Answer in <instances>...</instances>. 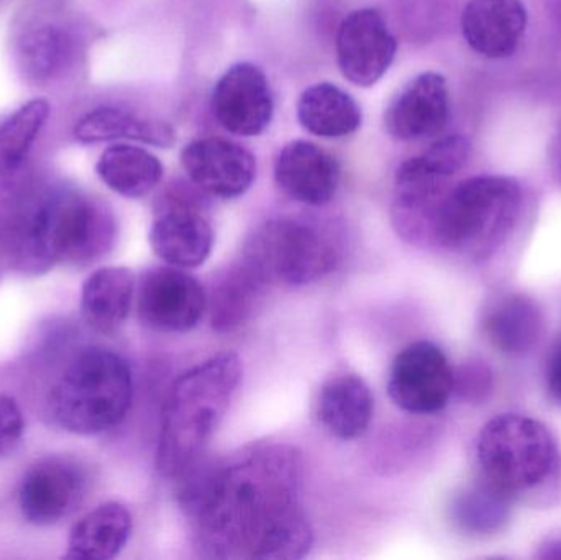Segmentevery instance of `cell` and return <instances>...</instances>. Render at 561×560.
<instances>
[{"label":"cell","mask_w":561,"mask_h":560,"mask_svg":"<svg viewBox=\"0 0 561 560\" xmlns=\"http://www.w3.org/2000/svg\"><path fill=\"white\" fill-rule=\"evenodd\" d=\"M176 480L181 506L207 558L289 560L312 548L296 447L260 446L226 462L201 457Z\"/></svg>","instance_id":"6da1fadb"},{"label":"cell","mask_w":561,"mask_h":560,"mask_svg":"<svg viewBox=\"0 0 561 560\" xmlns=\"http://www.w3.org/2000/svg\"><path fill=\"white\" fill-rule=\"evenodd\" d=\"M242 381V362L222 352L181 375L168 395L158 444V470L176 479L201 459Z\"/></svg>","instance_id":"7a4b0ae2"},{"label":"cell","mask_w":561,"mask_h":560,"mask_svg":"<svg viewBox=\"0 0 561 560\" xmlns=\"http://www.w3.org/2000/svg\"><path fill=\"white\" fill-rule=\"evenodd\" d=\"M115 239L111 210L75 187L46 194L26 216L19 236V260L28 272L58 263L84 265L108 252Z\"/></svg>","instance_id":"3957f363"},{"label":"cell","mask_w":561,"mask_h":560,"mask_svg":"<svg viewBox=\"0 0 561 560\" xmlns=\"http://www.w3.org/2000/svg\"><path fill=\"white\" fill-rule=\"evenodd\" d=\"M523 206V187L514 178L483 174L461 181L438 207L432 245L463 259H490L513 236Z\"/></svg>","instance_id":"277c9868"},{"label":"cell","mask_w":561,"mask_h":560,"mask_svg":"<svg viewBox=\"0 0 561 560\" xmlns=\"http://www.w3.org/2000/svg\"><path fill=\"white\" fill-rule=\"evenodd\" d=\"M131 395L134 378L127 361L108 348H88L56 381L49 395V411L62 430L94 436L124 421Z\"/></svg>","instance_id":"5b68a950"},{"label":"cell","mask_w":561,"mask_h":560,"mask_svg":"<svg viewBox=\"0 0 561 560\" xmlns=\"http://www.w3.org/2000/svg\"><path fill=\"white\" fill-rule=\"evenodd\" d=\"M477 457L483 479L511 499L546 485L560 466L552 431L542 421L516 413L484 424Z\"/></svg>","instance_id":"8992f818"},{"label":"cell","mask_w":561,"mask_h":560,"mask_svg":"<svg viewBox=\"0 0 561 560\" xmlns=\"http://www.w3.org/2000/svg\"><path fill=\"white\" fill-rule=\"evenodd\" d=\"M242 259L268 285L302 286L335 270L339 250L319 227L299 219L263 224L243 250Z\"/></svg>","instance_id":"52a82bcc"},{"label":"cell","mask_w":561,"mask_h":560,"mask_svg":"<svg viewBox=\"0 0 561 560\" xmlns=\"http://www.w3.org/2000/svg\"><path fill=\"white\" fill-rule=\"evenodd\" d=\"M150 243L164 263L176 268L206 263L213 252L214 229L203 204L183 191L164 194L154 207Z\"/></svg>","instance_id":"ba28073f"},{"label":"cell","mask_w":561,"mask_h":560,"mask_svg":"<svg viewBox=\"0 0 561 560\" xmlns=\"http://www.w3.org/2000/svg\"><path fill=\"white\" fill-rule=\"evenodd\" d=\"M455 390V374L447 355L427 341L414 342L399 352L389 374L388 393L405 413H438Z\"/></svg>","instance_id":"9c48e42d"},{"label":"cell","mask_w":561,"mask_h":560,"mask_svg":"<svg viewBox=\"0 0 561 560\" xmlns=\"http://www.w3.org/2000/svg\"><path fill=\"white\" fill-rule=\"evenodd\" d=\"M137 308L141 324L151 331L184 334L204 318L206 289L183 268L158 266L141 279Z\"/></svg>","instance_id":"30bf717a"},{"label":"cell","mask_w":561,"mask_h":560,"mask_svg":"<svg viewBox=\"0 0 561 560\" xmlns=\"http://www.w3.org/2000/svg\"><path fill=\"white\" fill-rule=\"evenodd\" d=\"M396 52L398 42L379 10H355L340 25L336 61L352 84H376L394 61Z\"/></svg>","instance_id":"8fae6325"},{"label":"cell","mask_w":561,"mask_h":560,"mask_svg":"<svg viewBox=\"0 0 561 560\" xmlns=\"http://www.w3.org/2000/svg\"><path fill=\"white\" fill-rule=\"evenodd\" d=\"M213 112L230 134L242 137L263 134L275 112L265 72L252 62L230 66L214 88Z\"/></svg>","instance_id":"7c38bea8"},{"label":"cell","mask_w":561,"mask_h":560,"mask_svg":"<svg viewBox=\"0 0 561 560\" xmlns=\"http://www.w3.org/2000/svg\"><path fill=\"white\" fill-rule=\"evenodd\" d=\"M85 489L88 479L78 464L68 459L42 460L23 477L20 512L32 525H56L81 505Z\"/></svg>","instance_id":"4fadbf2b"},{"label":"cell","mask_w":561,"mask_h":560,"mask_svg":"<svg viewBox=\"0 0 561 560\" xmlns=\"http://www.w3.org/2000/svg\"><path fill=\"white\" fill-rule=\"evenodd\" d=\"M190 180L210 196L233 199L252 187L256 178L255 157L226 138L191 141L181 153Z\"/></svg>","instance_id":"5bb4252c"},{"label":"cell","mask_w":561,"mask_h":560,"mask_svg":"<svg viewBox=\"0 0 561 560\" xmlns=\"http://www.w3.org/2000/svg\"><path fill=\"white\" fill-rule=\"evenodd\" d=\"M450 115L447 81L438 72L415 76L401 89L386 112L385 124L396 140L434 137L444 130Z\"/></svg>","instance_id":"9a60e30c"},{"label":"cell","mask_w":561,"mask_h":560,"mask_svg":"<svg viewBox=\"0 0 561 560\" xmlns=\"http://www.w3.org/2000/svg\"><path fill=\"white\" fill-rule=\"evenodd\" d=\"M275 181L296 203L325 206L339 190L340 167L329 151L316 144L290 141L276 158Z\"/></svg>","instance_id":"2e32d148"},{"label":"cell","mask_w":561,"mask_h":560,"mask_svg":"<svg viewBox=\"0 0 561 560\" xmlns=\"http://www.w3.org/2000/svg\"><path fill=\"white\" fill-rule=\"evenodd\" d=\"M527 20L523 0H470L461 15V30L474 52L484 58L503 59L516 52Z\"/></svg>","instance_id":"e0dca14e"},{"label":"cell","mask_w":561,"mask_h":560,"mask_svg":"<svg viewBox=\"0 0 561 560\" xmlns=\"http://www.w3.org/2000/svg\"><path fill=\"white\" fill-rule=\"evenodd\" d=\"M481 329L501 354H527L542 338L543 312L536 299L524 293H496L481 312Z\"/></svg>","instance_id":"ac0fdd59"},{"label":"cell","mask_w":561,"mask_h":560,"mask_svg":"<svg viewBox=\"0 0 561 560\" xmlns=\"http://www.w3.org/2000/svg\"><path fill=\"white\" fill-rule=\"evenodd\" d=\"M375 413L368 385L352 374L336 375L322 385L317 398V418L330 436L340 441L362 437Z\"/></svg>","instance_id":"d6986e66"},{"label":"cell","mask_w":561,"mask_h":560,"mask_svg":"<svg viewBox=\"0 0 561 560\" xmlns=\"http://www.w3.org/2000/svg\"><path fill=\"white\" fill-rule=\"evenodd\" d=\"M48 117V101L32 99L0 124V206L20 193L26 161Z\"/></svg>","instance_id":"ffe728a7"},{"label":"cell","mask_w":561,"mask_h":560,"mask_svg":"<svg viewBox=\"0 0 561 560\" xmlns=\"http://www.w3.org/2000/svg\"><path fill=\"white\" fill-rule=\"evenodd\" d=\"M266 288L268 283L243 259L220 273L207 298L213 328L217 332L242 328L259 308Z\"/></svg>","instance_id":"44dd1931"},{"label":"cell","mask_w":561,"mask_h":560,"mask_svg":"<svg viewBox=\"0 0 561 560\" xmlns=\"http://www.w3.org/2000/svg\"><path fill=\"white\" fill-rule=\"evenodd\" d=\"M135 278L124 266H105L92 273L82 286L81 312L95 331L112 334L130 315Z\"/></svg>","instance_id":"7402d4cb"},{"label":"cell","mask_w":561,"mask_h":560,"mask_svg":"<svg viewBox=\"0 0 561 560\" xmlns=\"http://www.w3.org/2000/svg\"><path fill=\"white\" fill-rule=\"evenodd\" d=\"M75 137L82 144L137 140L164 148L171 147L176 141L174 128L167 122L144 117L114 105H102L85 114L75 127Z\"/></svg>","instance_id":"603a6c76"},{"label":"cell","mask_w":561,"mask_h":560,"mask_svg":"<svg viewBox=\"0 0 561 560\" xmlns=\"http://www.w3.org/2000/svg\"><path fill=\"white\" fill-rule=\"evenodd\" d=\"M75 55V39L61 23L38 22L23 30L16 42V61L30 82L43 84L58 78Z\"/></svg>","instance_id":"cb8c5ba5"},{"label":"cell","mask_w":561,"mask_h":560,"mask_svg":"<svg viewBox=\"0 0 561 560\" xmlns=\"http://www.w3.org/2000/svg\"><path fill=\"white\" fill-rule=\"evenodd\" d=\"M297 118L309 134L323 138L352 135L362 125L358 102L339 85L319 82L310 85L297 102Z\"/></svg>","instance_id":"d4e9b609"},{"label":"cell","mask_w":561,"mask_h":560,"mask_svg":"<svg viewBox=\"0 0 561 560\" xmlns=\"http://www.w3.org/2000/svg\"><path fill=\"white\" fill-rule=\"evenodd\" d=\"M131 535V515L122 503L107 502L79 519L68 542V558L108 560L121 555Z\"/></svg>","instance_id":"484cf974"},{"label":"cell","mask_w":561,"mask_h":560,"mask_svg":"<svg viewBox=\"0 0 561 560\" xmlns=\"http://www.w3.org/2000/svg\"><path fill=\"white\" fill-rule=\"evenodd\" d=\"M99 178L114 193L130 199L150 194L163 178V164L150 151L131 145H114L99 158Z\"/></svg>","instance_id":"4316f807"},{"label":"cell","mask_w":561,"mask_h":560,"mask_svg":"<svg viewBox=\"0 0 561 560\" xmlns=\"http://www.w3.org/2000/svg\"><path fill=\"white\" fill-rule=\"evenodd\" d=\"M511 496L481 480L478 485L463 490L455 500L454 518L463 532L471 535H490L500 532L510 518Z\"/></svg>","instance_id":"83f0119b"},{"label":"cell","mask_w":561,"mask_h":560,"mask_svg":"<svg viewBox=\"0 0 561 560\" xmlns=\"http://www.w3.org/2000/svg\"><path fill=\"white\" fill-rule=\"evenodd\" d=\"M422 157L445 176L454 178L470 160L471 144L467 137L451 135L432 145Z\"/></svg>","instance_id":"f1b7e54d"},{"label":"cell","mask_w":561,"mask_h":560,"mask_svg":"<svg viewBox=\"0 0 561 560\" xmlns=\"http://www.w3.org/2000/svg\"><path fill=\"white\" fill-rule=\"evenodd\" d=\"M25 431L22 410L13 398L0 395V457L16 449Z\"/></svg>","instance_id":"f546056e"},{"label":"cell","mask_w":561,"mask_h":560,"mask_svg":"<svg viewBox=\"0 0 561 560\" xmlns=\"http://www.w3.org/2000/svg\"><path fill=\"white\" fill-rule=\"evenodd\" d=\"M457 387L468 400L483 398L491 388V374L486 365L471 364L463 368L460 377H455V388Z\"/></svg>","instance_id":"4dcf8cb0"},{"label":"cell","mask_w":561,"mask_h":560,"mask_svg":"<svg viewBox=\"0 0 561 560\" xmlns=\"http://www.w3.org/2000/svg\"><path fill=\"white\" fill-rule=\"evenodd\" d=\"M547 387L553 400L561 407V344L550 355L547 365Z\"/></svg>","instance_id":"1f68e13d"}]
</instances>
